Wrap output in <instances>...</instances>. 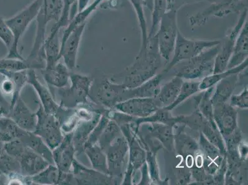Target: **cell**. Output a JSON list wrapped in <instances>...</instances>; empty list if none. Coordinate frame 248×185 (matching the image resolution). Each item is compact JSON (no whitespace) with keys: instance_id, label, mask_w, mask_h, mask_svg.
<instances>
[{"instance_id":"1","label":"cell","mask_w":248,"mask_h":185,"mask_svg":"<svg viewBox=\"0 0 248 185\" xmlns=\"http://www.w3.org/2000/svg\"><path fill=\"white\" fill-rule=\"evenodd\" d=\"M157 40H149L145 48H140L134 62L120 73L110 78L112 82L121 83L127 89H134L156 75L161 66Z\"/></svg>"},{"instance_id":"2","label":"cell","mask_w":248,"mask_h":185,"mask_svg":"<svg viewBox=\"0 0 248 185\" xmlns=\"http://www.w3.org/2000/svg\"><path fill=\"white\" fill-rule=\"evenodd\" d=\"M127 88L121 83L112 82L105 76L92 78L89 98L99 107L112 109L115 105L127 100Z\"/></svg>"},{"instance_id":"3","label":"cell","mask_w":248,"mask_h":185,"mask_svg":"<svg viewBox=\"0 0 248 185\" xmlns=\"http://www.w3.org/2000/svg\"><path fill=\"white\" fill-rule=\"evenodd\" d=\"M71 85L57 89L55 96L58 98L59 105L66 109L75 108L88 105L92 78L81 74L71 73Z\"/></svg>"},{"instance_id":"4","label":"cell","mask_w":248,"mask_h":185,"mask_svg":"<svg viewBox=\"0 0 248 185\" xmlns=\"http://www.w3.org/2000/svg\"><path fill=\"white\" fill-rule=\"evenodd\" d=\"M220 44L206 49L190 60L185 61L184 64L175 65L172 69L173 76L193 80L202 79L213 74L214 62L219 51Z\"/></svg>"},{"instance_id":"5","label":"cell","mask_w":248,"mask_h":185,"mask_svg":"<svg viewBox=\"0 0 248 185\" xmlns=\"http://www.w3.org/2000/svg\"><path fill=\"white\" fill-rule=\"evenodd\" d=\"M64 0H45L43 2L41 8L38 12L36 21L37 29L34 43L30 55L27 60L32 62L37 60L40 54L44 51V46L46 40V31L49 22H58L62 15Z\"/></svg>"},{"instance_id":"6","label":"cell","mask_w":248,"mask_h":185,"mask_svg":"<svg viewBox=\"0 0 248 185\" xmlns=\"http://www.w3.org/2000/svg\"><path fill=\"white\" fill-rule=\"evenodd\" d=\"M128 142V161L124 172L123 185H132L136 171L146 162V153L142 144L141 135L130 127V123L119 126Z\"/></svg>"},{"instance_id":"7","label":"cell","mask_w":248,"mask_h":185,"mask_svg":"<svg viewBox=\"0 0 248 185\" xmlns=\"http://www.w3.org/2000/svg\"><path fill=\"white\" fill-rule=\"evenodd\" d=\"M43 2L44 0H34L32 3L20 11L17 15L6 19V23L12 31L15 37L14 44L8 51L6 58L24 60L19 51L20 39L33 20L36 19L42 7Z\"/></svg>"},{"instance_id":"8","label":"cell","mask_w":248,"mask_h":185,"mask_svg":"<svg viewBox=\"0 0 248 185\" xmlns=\"http://www.w3.org/2000/svg\"><path fill=\"white\" fill-rule=\"evenodd\" d=\"M220 43V40L188 39L185 37L180 31H178L172 60L162 72L166 75L175 65L190 60L206 49L217 46Z\"/></svg>"},{"instance_id":"9","label":"cell","mask_w":248,"mask_h":185,"mask_svg":"<svg viewBox=\"0 0 248 185\" xmlns=\"http://www.w3.org/2000/svg\"><path fill=\"white\" fill-rule=\"evenodd\" d=\"M177 11L167 10L160 20L156 37L157 47L160 56L166 62H169L174 50L178 31Z\"/></svg>"},{"instance_id":"10","label":"cell","mask_w":248,"mask_h":185,"mask_svg":"<svg viewBox=\"0 0 248 185\" xmlns=\"http://www.w3.org/2000/svg\"><path fill=\"white\" fill-rule=\"evenodd\" d=\"M35 114L37 123L33 133L41 137L52 151L55 150L62 143L64 136L60 122L55 116L45 112L41 104Z\"/></svg>"},{"instance_id":"11","label":"cell","mask_w":248,"mask_h":185,"mask_svg":"<svg viewBox=\"0 0 248 185\" xmlns=\"http://www.w3.org/2000/svg\"><path fill=\"white\" fill-rule=\"evenodd\" d=\"M28 83L32 86L37 92L41 101V105L45 112L55 116L62 126L69 116L73 114L74 109H66L60 107V105L56 102L49 90L38 80L34 69L28 70Z\"/></svg>"},{"instance_id":"12","label":"cell","mask_w":248,"mask_h":185,"mask_svg":"<svg viewBox=\"0 0 248 185\" xmlns=\"http://www.w3.org/2000/svg\"><path fill=\"white\" fill-rule=\"evenodd\" d=\"M104 152L107 155L108 174L114 177L117 182L123 181L126 156L128 154V144L123 134L116 138L108 145Z\"/></svg>"},{"instance_id":"13","label":"cell","mask_w":248,"mask_h":185,"mask_svg":"<svg viewBox=\"0 0 248 185\" xmlns=\"http://www.w3.org/2000/svg\"><path fill=\"white\" fill-rule=\"evenodd\" d=\"M248 19L247 8L241 13L240 18L235 26L228 31L224 41L221 42L219 51L214 62L213 74L221 73L226 71L228 64L233 53L234 43L243 25Z\"/></svg>"},{"instance_id":"14","label":"cell","mask_w":248,"mask_h":185,"mask_svg":"<svg viewBox=\"0 0 248 185\" xmlns=\"http://www.w3.org/2000/svg\"><path fill=\"white\" fill-rule=\"evenodd\" d=\"M213 118L223 139L238 129V110L227 103L213 105Z\"/></svg>"},{"instance_id":"15","label":"cell","mask_w":248,"mask_h":185,"mask_svg":"<svg viewBox=\"0 0 248 185\" xmlns=\"http://www.w3.org/2000/svg\"><path fill=\"white\" fill-rule=\"evenodd\" d=\"M76 185H117L119 184L114 177L100 172L93 168L83 166L76 159H74L72 168Z\"/></svg>"},{"instance_id":"16","label":"cell","mask_w":248,"mask_h":185,"mask_svg":"<svg viewBox=\"0 0 248 185\" xmlns=\"http://www.w3.org/2000/svg\"><path fill=\"white\" fill-rule=\"evenodd\" d=\"M159 109L153 98H133L117 104L112 109L137 118H143Z\"/></svg>"},{"instance_id":"17","label":"cell","mask_w":248,"mask_h":185,"mask_svg":"<svg viewBox=\"0 0 248 185\" xmlns=\"http://www.w3.org/2000/svg\"><path fill=\"white\" fill-rule=\"evenodd\" d=\"M247 0H224L219 3L213 4L211 7L203 12L193 15L190 19L191 26H201L206 21L211 15L223 17L232 12L242 10V4L247 5Z\"/></svg>"},{"instance_id":"18","label":"cell","mask_w":248,"mask_h":185,"mask_svg":"<svg viewBox=\"0 0 248 185\" xmlns=\"http://www.w3.org/2000/svg\"><path fill=\"white\" fill-rule=\"evenodd\" d=\"M85 27L86 22L77 27L61 46L60 58H63L64 64L69 71H73L76 68L78 49Z\"/></svg>"},{"instance_id":"19","label":"cell","mask_w":248,"mask_h":185,"mask_svg":"<svg viewBox=\"0 0 248 185\" xmlns=\"http://www.w3.org/2000/svg\"><path fill=\"white\" fill-rule=\"evenodd\" d=\"M73 135V132L65 134L62 143L52 151L54 164L60 172L67 173L72 171L73 162L76 159Z\"/></svg>"},{"instance_id":"20","label":"cell","mask_w":248,"mask_h":185,"mask_svg":"<svg viewBox=\"0 0 248 185\" xmlns=\"http://www.w3.org/2000/svg\"><path fill=\"white\" fill-rule=\"evenodd\" d=\"M10 117L20 128L33 132L37 123V116L31 112L20 96L11 108Z\"/></svg>"},{"instance_id":"21","label":"cell","mask_w":248,"mask_h":185,"mask_svg":"<svg viewBox=\"0 0 248 185\" xmlns=\"http://www.w3.org/2000/svg\"><path fill=\"white\" fill-rule=\"evenodd\" d=\"M186 126L177 124L174 134V149L177 154L186 159L188 156H193L200 151L199 143L193 138L185 132Z\"/></svg>"},{"instance_id":"22","label":"cell","mask_w":248,"mask_h":185,"mask_svg":"<svg viewBox=\"0 0 248 185\" xmlns=\"http://www.w3.org/2000/svg\"><path fill=\"white\" fill-rule=\"evenodd\" d=\"M18 161L21 166V174L24 177H31L37 174L50 164L28 146Z\"/></svg>"},{"instance_id":"23","label":"cell","mask_w":248,"mask_h":185,"mask_svg":"<svg viewBox=\"0 0 248 185\" xmlns=\"http://www.w3.org/2000/svg\"><path fill=\"white\" fill-rule=\"evenodd\" d=\"M101 117L100 112H95L93 118L89 121H80L73 132V142L76 155L84 153V146L92 130L94 129Z\"/></svg>"},{"instance_id":"24","label":"cell","mask_w":248,"mask_h":185,"mask_svg":"<svg viewBox=\"0 0 248 185\" xmlns=\"http://www.w3.org/2000/svg\"><path fill=\"white\" fill-rule=\"evenodd\" d=\"M165 77V74L162 72L139 87L134 89H127L126 92L127 100L133 98H154L158 94L162 86L161 83Z\"/></svg>"},{"instance_id":"25","label":"cell","mask_w":248,"mask_h":185,"mask_svg":"<svg viewBox=\"0 0 248 185\" xmlns=\"http://www.w3.org/2000/svg\"><path fill=\"white\" fill-rule=\"evenodd\" d=\"M184 79L174 76L169 82L161 86L158 94L154 97V100L159 108L169 107L176 100L181 89Z\"/></svg>"},{"instance_id":"26","label":"cell","mask_w":248,"mask_h":185,"mask_svg":"<svg viewBox=\"0 0 248 185\" xmlns=\"http://www.w3.org/2000/svg\"><path fill=\"white\" fill-rule=\"evenodd\" d=\"M45 82L50 87L61 89L69 85L71 72L68 67L62 62H58L50 69L41 70Z\"/></svg>"},{"instance_id":"27","label":"cell","mask_w":248,"mask_h":185,"mask_svg":"<svg viewBox=\"0 0 248 185\" xmlns=\"http://www.w3.org/2000/svg\"><path fill=\"white\" fill-rule=\"evenodd\" d=\"M248 20L243 25L234 43L233 53L227 69L238 66L248 59Z\"/></svg>"},{"instance_id":"28","label":"cell","mask_w":248,"mask_h":185,"mask_svg":"<svg viewBox=\"0 0 248 185\" xmlns=\"http://www.w3.org/2000/svg\"><path fill=\"white\" fill-rule=\"evenodd\" d=\"M239 74H232L217 83L215 92L211 96L213 105L227 103L237 87Z\"/></svg>"},{"instance_id":"29","label":"cell","mask_w":248,"mask_h":185,"mask_svg":"<svg viewBox=\"0 0 248 185\" xmlns=\"http://www.w3.org/2000/svg\"><path fill=\"white\" fill-rule=\"evenodd\" d=\"M18 139L21 140L28 148L41 155L49 164H54L52 150L45 143L41 137L38 136L33 132L24 130L21 136Z\"/></svg>"},{"instance_id":"30","label":"cell","mask_w":248,"mask_h":185,"mask_svg":"<svg viewBox=\"0 0 248 185\" xmlns=\"http://www.w3.org/2000/svg\"><path fill=\"white\" fill-rule=\"evenodd\" d=\"M148 131L150 137L158 139L162 147L172 151L174 148V133L172 126L161 123H150Z\"/></svg>"},{"instance_id":"31","label":"cell","mask_w":248,"mask_h":185,"mask_svg":"<svg viewBox=\"0 0 248 185\" xmlns=\"http://www.w3.org/2000/svg\"><path fill=\"white\" fill-rule=\"evenodd\" d=\"M60 32L55 35H49L44 43V49L46 66L45 69H50L55 66L60 61L62 40L60 38Z\"/></svg>"},{"instance_id":"32","label":"cell","mask_w":248,"mask_h":185,"mask_svg":"<svg viewBox=\"0 0 248 185\" xmlns=\"http://www.w3.org/2000/svg\"><path fill=\"white\" fill-rule=\"evenodd\" d=\"M60 172L55 164H49L44 170L31 177H25V185H59Z\"/></svg>"},{"instance_id":"33","label":"cell","mask_w":248,"mask_h":185,"mask_svg":"<svg viewBox=\"0 0 248 185\" xmlns=\"http://www.w3.org/2000/svg\"><path fill=\"white\" fill-rule=\"evenodd\" d=\"M170 112L163 108H159L150 116L143 118H137L133 124L138 131L142 124L146 123H161L172 126L173 127L177 124H179V116H173Z\"/></svg>"},{"instance_id":"34","label":"cell","mask_w":248,"mask_h":185,"mask_svg":"<svg viewBox=\"0 0 248 185\" xmlns=\"http://www.w3.org/2000/svg\"><path fill=\"white\" fill-rule=\"evenodd\" d=\"M0 173L5 176L8 180L20 178L24 179L21 174V166L19 161L3 151L0 155Z\"/></svg>"},{"instance_id":"35","label":"cell","mask_w":248,"mask_h":185,"mask_svg":"<svg viewBox=\"0 0 248 185\" xmlns=\"http://www.w3.org/2000/svg\"><path fill=\"white\" fill-rule=\"evenodd\" d=\"M84 153L91 163L92 168L105 174H108L107 155L98 144L87 146Z\"/></svg>"},{"instance_id":"36","label":"cell","mask_w":248,"mask_h":185,"mask_svg":"<svg viewBox=\"0 0 248 185\" xmlns=\"http://www.w3.org/2000/svg\"><path fill=\"white\" fill-rule=\"evenodd\" d=\"M143 146L146 150V162L148 164L149 173H150L152 184L168 185V182H166L167 179L162 180L161 177H160L158 165H157L156 159L157 151L161 149L162 146H159L155 148L153 147V149L149 147L148 144L146 143L145 141H144Z\"/></svg>"},{"instance_id":"37","label":"cell","mask_w":248,"mask_h":185,"mask_svg":"<svg viewBox=\"0 0 248 185\" xmlns=\"http://www.w3.org/2000/svg\"><path fill=\"white\" fill-rule=\"evenodd\" d=\"M248 59L241 64L238 65L233 68L227 69L226 71L221 72V73L216 74H211L202 79L200 82L199 89L200 91H204L209 88L214 87V85L217 84L223 78L227 77L232 75V74H239L241 71H244L248 68Z\"/></svg>"},{"instance_id":"38","label":"cell","mask_w":248,"mask_h":185,"mask_svg":"<svg viewBox=\"0 0 248 185\" xmlns=\"http://www.w3.org/2000/svg\"><path fill=\"white\" fill-rule=\"evenodd\" d=\"M24 131L10 117L0 118V140L4 143L19 139Z\"/></svg>"},{"instance_id":"39","label":"cell","mask_w":248,"mask_h":185,"mask_svg":"<svg viewBox=\"0 0 248 185\" xmlns=\"http://www.w3.org/2000/svg\"><path fill=\"white\" fill-rule=\"evenodd\" d=\"M78 3V0H64L62 15L58 22H56L51 29L50 34L55 35L60 32L62 29H66L77 15L73 8L74 4Z\"/></svg>"},{"instance_id":"40","label":"cell","mask_w":248,"mask_h":185,"mask_svg":"<svg viewBox=\"0 0 248 185\" xmlns=\"http://www.w3.org/2000/svg\"><path fill=\"white\" fill-rule=\"evenodd\" d=\"M0 74L3 76L4 77L10 78L15 83L16 90L14 94L12 96V100H11V109L14 106L16 101L19 98L21 95L20 93L22 91L26 83H28V71H22L19 72H11V71H1Z\"/></svg>"},{"instance_id":"41","label":"cell","mask_w":248,"mask_h":185,"mask_svg":"<svg viewBox=\"0 0 248 185\" xmlns=\"http://www.w3.org/2000/svg\"><path fill=\"white\" fill-rule=\"evenodd\" d=\"M199 85L200 82H196V81L189 80L188 82H184L176 100L169 107L164 108L163 109L171 111L190 96H193L194 94L199 92L200 91Z\"/></svg>"},{"instance_id":"42","label":"cell","mask_w":248,"mask_h":185,"mask_svg":"<svg viewBox=\"0 0 248 185\" xmlns=\"http://www.w3.org/2000/svg\"><path fill=\"white\" fill-rule=\"evenodd\" d=\"M131 3L134 9L137 19H138L139 26L140 29L141 36V45L140 48H146L148 41V34L147 23L144 12V6L141 0H128Z\"/></svg>"},{"instance_id":"43","label":"cell","mask_w":248,"mask_h":185,"mask_svg":"<svg viewBox=\"0 0 248 185\" xmlns=\"http://www.w3.org/2000/svg\"><path fill=\"white\" fill-rule=\"evenodd\" d=\"M123 134L120 127L114 121L109 120L98 141V144L103 151L116 138Z\"/></svg>"},{"instance_id":"44","label":"cell","mask_w":248,"mask_h":185,"mask_svg":"<svg viewBox=\"0 0 248 185\" xmlns=\"http://www.w3.org/2000/svg\"><path fill=\"white\" fill-rule=\"evenodd\" d=\"M200 150L205 159L211 161H222L225 156H223L218 149L211 143L205 137L202 133L200 132L199 139Z\"/></svg>"},{"instance_id":"45","label":"cell","mask_w":248,"mask_h":185,"mask_svg":"<svg viewBox=\"0 0 248 185\" xmlns=\"http://www.w3.org/2000/svg\"><path fill=\"white\" fill-rule=\"evenodd\" d=\"M29 69H32V67L26 59L19 60L6 57L0 60V72H19L28 71Z\"/></svg>"},{"instance_id":"46","label":"cell","mask_w":248,"mask_h":185,"mask_svg":"<svg viewBox=\"0 0 248 185\" xmlns=\"http://www.w3.org/2000/svg\"><path fill=\"white\" fill-rule=\"evenodd\" d=\"M167 11V0H154L152 11V24L148 38L155 37L162 15Z\"/></svg>"},{"instance_id":"47","label":"cell","mask_w":248,"mask_h":185,"mask_svg":"<svg viewBox=\"0 0 248 185\" xmlns=\"http://www.w3.org/2000/svg\"><path fill=\"white\" fill-rule=\"evenodd\" d=\"M109 119L105 115H101L100 121L92 130L91 134H90L89 139H88L86 143L85 144L84 150L87 146L93 145V144H98L99 139L103 132L104 130L107 127Z\"/></svg>"},{"instance_id":"48","label":"cell","mask_w":248,"mask_h":185,"mask_svg":"<svg viewBox=\"0 0 248 185\" xmlns=\"http://www.w3.org/2000/svg\"><path fill=\"white\" fill-rule=\"evenodd\" d=\"M27 146L21 140L16 139L4 143L3 149L7 154L18 160L23 154Z\"/></svg>"},{"instance_id":"49","label":"cell","mask_w":248,"mask_h":185,"mask_svg":"<svg viewBox=\"0 0 248 185\" xmlns=\"http://www.w3.org/2000/svg\"><path fill=\"white\" fill-rule=\"evenodd\" d=\"M0 40L5 45L8 51L14 44L15 37L12 31L11 30L6 20L0 17Z\"/></svg>"},{"instance_id":"50","label":"cell","mask_w":248,"mask_h":185,"mask_svg":"<svg viewBox=\"0 0 248 185\" xmlns=\"http://www.w3.org/2000/svg\"><path fill=\"white\" fill-rule=\"evenodd\" d=\"M230 105L236 109H248V90L247 87H245L241 93L232 94L230 98Z\"/></svg>"},{"instance_id":"51","label":"cell","mask_w":248,"mask_h":185,"mask_svg":"<svg viewBox=\"0 0 248 185\" xmlns=\"http://www.w3.org/2000/svg\"><path fill=\"white\" fill-rule=\"evenodd\" d=\"M15 90V83L10 78L4 77V80L0 83V91L6 96H13Z\"/></svg>"},{"instance_id":"52","label":"cell","mask_w":248,"mask_h":185,"mask_svg":"<svg viewBox=\"0 0 248 185\" xmlns=\"http://www.w3.org/2000/svg\"><path fill=\"white\" fill-rule=\"evenodd\" d=\"M178 184L187 185L190 183L191 173L189 169L183 168L177 171Z\"/></svg>"},{"instance_id":"53","label":"cell","mask_w":248,"mask_h":185,"mask_svg":"<svg viewBox=\"0 0 248 185\" xmlns=\"http://www.w3.org/2000/svg\"><path fill=\"white\" fill-rule=\"evenodd\" d=\"M141 180L137 185H151L152 184L150 173H149L148 164L146 162L141 167Z\"/></svg>"},{"instance_id":"54","label":"cell","mask_w":248,"mask_h":185,"mask_svg":"<svg viewBox=\"0 0 248 185\" xmlns=\"http://www.w3.org/2000/svg\"><path fill=\"white\" fill-rule=\"evenodd\" d=\"M182 0H167V10H178L177 4L181 5Z\"/></svg>"},{"instance_id":"55","label":"cell","mask_w":248,"mask_h":185,"mask_svg":"<svg viewBox=\"0 0 248 185\" xmlns=\"http://www.w3.org/2000/svg\"><path fill=\"white\" fill-rule=\"evenodd\" d=\"M91 1L92 0H78V13L84 10Z\"/></svg>"},{"instance_id":"56","label":"cell","mask_w":248,"mask_h":185,"mask_svg":"<svg viewBox=\"0 0 248 185\" xmlns=\"http://www.w3.org/2000/svg\"><path fill=\"white\" fill-rule=\"evenodd\" d=\"M143 6L149 9V10L152 13L153 6H154V0H141Z\"/></svg>"},{"instance_id":"57","label":"cell","mask_w":248,"mask_h":185,"mask_svg":"<svg viewBox=\"0 0 248 185\" xmlns=\"http://www.w3.org/2000/svg\"><path fill=\"white\" fill-rule=\"evenodd\" d=\"M207 1L210 2L212 4H217L220 3L224 0H207Z\"/></svg>"},{"instance_id":"58","label":"cell","mask_w":248,"mask_h":185,"mask_svg":"<svg viewBox=\"0 0 248 185\" xmlns=\"http://www.w3.org/2000/svg\"><path fill=\"white\" fill-rule=\"evenodd\" d=\"M45 1V0H44V1Z\"/></svg>"}]
</instances>
